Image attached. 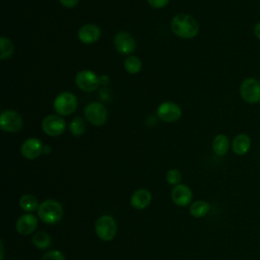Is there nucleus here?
Masks as SVG:
<instances>
[{
	"instance_id": "nucleus-1",
	"label": "nucleus",
	"mask_w": 260,
	"mask_h": 260,
	"mask_svg": "<svg viewBox=\"0 0 260 260\" xmlns=\"http://www.w3.org/2000/svg\"><path fill=\"white\" fill-rule=\"evenodd\" d=\"M172 31L181 39H193L199 32L198 22L187 13H179L172 19Z\"/></svg>"
},
{
	"instance_id": "nucleus-2",
	"label": "nucleus",
	"mask_w": 260,
	"mask_h": 260,
	"mask_svg": "<svg viewBox=\"0 0 260 260\" xmlns=\"http://www.w3.org/2000/svg\"><path fill=\"white\" fill-rule=\"evenodd\" d=\"M38 215L44 222L53 224L61 220L63 216V208L58 201L48 199L40 204Z\"/></svg>"
},
{
	"instance_id": "nucleus-3",
	"label": "nucleus",
	"mask_w": 260,
	"mask_h": 260,
	"mask_svg": "<svg viewBox=\"0 0 260 260\" xmlns=\"http://www.w3.org/2000/svg\"><path fill=\"white\" fill-rule=\"evenodd\" d=\"M53 107L59 116H69L77 108V99L72 92L63 91L55 98Z\"/></svg>"
},
{
	"instance_id": "nucleus-4",
	"label": "nucleus",
	"mask_w": 260,
	"mask_h": 260,
	"mask_svg": "<svg viewBox=\"0 0 260 260\" xmlns=\"http://www.w3.org/2000/svg\"><path fill=\"white\" fill-rule=\"evenodd\" d=\"M240 95L248 104L260 103V80L255 77L244 79L240 85Z\"/></svg>"
},
{
	"instance_id": "nucleus-5",
	"label": "nucleus",
	"mask_w": 260,
	"mask_h": 260,
	"mask_svg": "<svg viewBox=\"0 0 260 260\" xmlns=\"http://www.w3.org/2000/svg\"><path fill=\"white\" fill-rule=\"evenodd\" d=\"M94 230L101 240L111 241L116 236L117 224L111 215H103L95 221Z\"/></svg>"
},
{
	"instance_id": "nucleus-6",
	"label": "nucleus",
	"mask_w": 260,
	"mask_h": 260,
	"mask_svg": "<svg viewBox=\"0 0 260 260\" xmlns=\"http://www.w3.org/2000/svg\"><path fill=\"white\" fill-rule=\"evenodd\" d=\"M84 117L94 126H103L108 119V112L101 103L93 102L88 104L84 109Z\"/></svg>"
},
{
	"instance_id": "nucleus-7",
	"label": "nucleus",
	"mask_w": 260,
	"mask_h": 260,
	"mask_svg": "<svg viewBox=\"0 0 260 260\" xmlns=\"http://www.w3.org/2000/svg\"><path fill=\"white\" fill-rule=\"evenodd\" d=\"M22 117L13 110H4L0 115V128L5 132H17L22 128Z\"/></svg>"
},
{
	"instance_id": "nucleus-8",
	"label": "nucleus",
	"mask_w": 260,
	"mask_h": 260,
	"mask_svg": "<svg viewBox=\"0 0 260 260\" xmlns=\"http://www.w3.org/2000/svg\"><path fill=\"white\" fill-rule=\"evenodd\" d=\"M75 83L79 89L91 92L98 89L101 83V77L90 70H81L75 75Z\"/></svg>"
},
{
	"instance_id": "nucleus-9",
	"label": "nucleus",
	"mask_w": 260,
	"mask_h": 260,
	"mask_svg": "<svg viewBox=\"0 0 260 260\" xmlns=\"http://www.w3.org/2000/svg\"><path fill=\"white\" fill-rule=\"evenodd\" d=\"M43 131L49 136H60L66 129L65 120L59 115L46 116L42 122Z\"/></svg>"
},
{
	"instance_id": "nucleus-10",
	"label": "nucleus",
	"mask_w": 260,
	"mask_h": 260,
	"mask_svg": "<svg viewBox=\"0 0 260 260\" xmlns=\"http://www.w3.org/2000/svg\"><path fill=\"white\" fill-rule=\"evenodd\" d=\"M157 117L167 123L178 121L182 116V110L179 105L173 102H166L158 106L156 111Z\"/></svg>"
},
{
	"instance_id": "nucleus-11",
	"label": "nucleus",
	"mask_w": 260,
	"mask_h": 260,
	"mask_svg": "<svg viewBox=\"0 0 260 260\" xmlns=\"http://www.w3.org/2000/svg\"><path fill=\"white\" fill-rule=\"evenodd\" d=\"M114 47L122 55H130L136 48L134 38L127 31H120L114 38Z\"/></svg>"
},
{
	"instance_id": "nucleus-12",
	"label": "nucleus",
	"mask_w": 260,
	"mask_h": 260,
	"mask_svg": "<svg viewBox=\"0 0 260 260\" xmlns=\"http://www.w3.org/2000/svg\"><path fill=\"white\" fill-rule=\"evenodd\" d=\"M44 146L42 141L38 138H28L26 139L21 147L20 151L23 157L27 159H35L44 152Z\"/></svg>"
},
{
	"instance_id": "nucleus-13",
	"label": "nucleus",
	"mask_w": 260,
	"mask_h": 260,
	"mask_svg": "<svg viewBox=\"0 0 260 260\" xmlns=\"http://www.w3.org/2000/svg\"><path fill=\"white\" fill-rule=\"evenodd\" d=\"M101 37V29L98 25L93 23H86L82 25L77 32L78 40L85 45H90L95 43Z\"/></svg>"
},
{
	"instance_id": "nucleus-14",
	"label": "nucleus",
	"mask_w": 260,
	"mask_h": 260,
	"mask_svg": "<svg viewBox=\"0 0 260 260\" xmlns=\"http://www.w3.org/2000/svg\"><path fill=\"white\" fill-rule=\"evenodd\" d=\"M172 200L176 205L187 206L192 199V191L186 185L179 184L176 185L171 193Z\"/></svg>"
},
{
	"instance_id": "nucleus-15",
	"label": "nucleus",
	"mask_w": 260,
	"mask_h": 260,
	"mask_svg": "<svg viewBox=\"0 0 260 260\" xmlns=\"http://www.w3.org/2000/svg\"><path fill=\"white\" fill-rule=\"evenodd\" d=\"M38 226V219L31 213L22 214L16 221V231L22 235H30Z\"/></svg>"
},
{
	"instance_id": "nucleus-16",
	"label": "nucleus",
	"mask_w": 260,
	"mask_h": 260,
	"mask_svg": "<svg viewBox=\"0 0 260 260\" xmlns=\"http://www.w3.org/2000/svg\"><path fill=\"white\" fill-rule=\"evenodd\" d=\"M251 147V139L248 134L240 133L232 141V149L237 155L246 154Z\"/></svg>"
},
{
	"instance_id": "nucleus-17",
	"label": "nucleus",
	"mask_w": 260,
	"mask_h": 260,
	"mask_svg": "<svg viewBox=\"0 0 260 260\" xmlns=\"http://www.w3.org/2000/svg\"><path fill=\"white\" fill-rule=\"evenodd\" d=\"M151 201V194L146 189H138L131 196V205L136 209H144Z\"/></svg>"
},
{
	"instance_id": "nucleus-18",
	"label": "nucleus",
	"mask_w": 260,
	"mask_h": 260,
	"mask_svg": "<svg viewBox=\"0 0 260 260\" xmlns=\"http://www.w3.org/2000/svg\"><path fill=\"white\" fill-rule=\"evenodd\" d=\"M230 148V140L224 134H217L212 140V149L217 156L226 154Z\"/></svg>"
},
{
	"instance_id": "nucleus-19",
	"label": "nucleus",
	"mask_w": 260,
	"mask_h": 260,
	"mask_svg": "<svg viewBox=\"0 0 260 260\" xmlns=\"http://www.w3.org/2000/svg\"><path fill=\"white\" fill-rule=\"evenodd\" d=\"M19 205H20L22 210L27 211V212L35 211L40 206L39 202H38V199L31 194L22 195L21 198L19 199Z\"/></svg>"
},
{
	"instance_id": "nucleus-20",
	"label": "nucleus",
	"mask_w": 260,
	"mask_h": 260,
	"mask_svg": "<svg viewBox=\"0 0 260 260\" xmlns=\"http://www.w3.org/2000/svg\"><path fill=\"white\" fill-rule=\"evenodd\" d=\"M209 209H210V206L206 201L198 200V201H195L191 204L189 210H190V213H191L192 216L202 217V216H204L208 213Z\"/></svg>"
},
{
	"instance_id": "nucleus-21",
	"label": "nucleus",
	"mask_w": 260,
	"mask_h": 260,
	"mask_svg": "<svg viewBox=\"0 0 260 260\" xmlns=\"http://www.w3.org/2000/svg\"><path fill=\"white\" fill-rule=\"evenodd\" d=\"M14 52L13 43L6 37L2 36L0 38V59L5 60L12 56Z\"/></svg>"
},
{
	"instance_id": "nucleus-22",
	"label": "nucleus",
	"mask_w": 260,
	"mask_h": 260,
	"mask_svg": "<svg viewBox=\"0 0 260 260\" xmlns=\"http://www.w3.org/2000/svg\"><path fill=\"white\" fill-rule=\"evenodd\" d=\"M141 60L136 56H128L124 62L125 70L130 74H136L141 70Z\"/></svg>"
},
{
	"instance_id": "nucleus-23",
	"label": "nucleus",
	"mask_w": 260,
	"mask_h": 260,
	"mask_svg": "<svg viewBox=\"0 0 260 260\" xmlns=\"http://www.w3.org/2000/svg\"><path fill=\"white\" fill-rule=\"evenodd\" d=\"M32 244L39 249H47L51 245V238L46 232H38L32 236Z\"/></svg>"
},
{
	"instance_id": "nucleus-24",
	"label": "nucleus",
	"mask_w": 260,
	"mask_h": 260,
	"mask_svg": "<svg viewBox=\"0 0 260 260\" xmlns=\"http://www.w3.org/2000/svg\"><path fill=\"white\" fill-rule=\"evenodd\" d=\"M69 129H70V132L72 133V135L81 136L85 132V123L80 117H76L71 121Z\"/></svg>"
},
{
	"instance_id": "nucleus-25",
	"label": "nucleus",
	"mask_w": 260,
	"mask_h": 260,
	"mask_svg": "<svg viewBox=\"0 0 260 260\" xmlns=\"http://www.w3.org/2000/svg\"><path fill=\"white\" fill-rule=\"evenodd\" d=\"M167 181L171 185H179L181 182V173L177 169H171L167 173Z\"/></svg>"
},
{
	"instance_id": "nucleus-26",
	"label": "nucleus",
	"mask_w": 260,
	"mask_h": 260,
	"mask_svg": "<svg viewBox=\"0 0 260 260\" xmlns=\"http://www.w3.org/2000/svg\"><path fill=\"white\" fill-rule=\"evenodd\" d=\"M42 260H66L65 259V256L58 250H52V251H49L47 252Z\"/></svg>"
},
{
	"instance_id": "nucleus-27",
	"label": "nucleus",
	"mask_w": 260,
	"mask_h": 260,
	"mask_svg": "<svg viewBox=\"0 0 260 260\" xmlns=\"http://www.w3.org/2000/svg\"><path fill=\"white\" fill-rule=\"evenodd\" d=\"M147 2L152 8L159 9L166 7L169 4L170 0H147Z\"/></svg>"
},
{
	"instance_id": "nucleus-28",
	"label": "nucleus",
	"mask_w": 260,
	"mask_h": 260,
	"mask_svg": "<svg viewBox=\"0 0 260 260\" xmlns=\"http://www.w3.org/2000/svg\"><path fill=\"white\" fill-rule=\"evenodd\" d=\"M79 0H59V2L66 8H73L78 4Z\"/></svg>"
},
{
	"instance_id": "nucleus-29",
	"label": "nucleus",
	"mask_w": 260,
	"mask_h": 260,
	"mask_svg": "<svg viewBox=\"0 0 260 260\" xmlns=\"http://www.w3.org/2000/svg\"><path fill=\"white\" fill-rule=\"evenodd\" d=\"M253 32H254L255 37H256L258 40H260V21H258V22L254 25Z\"/></svg>"
},
{
	"instance_id": "nucleus-30",
	"label": "nucleus",
	"mask_w": 260,
	"mask_h": 260,
	"mask_svg": "<svg viewBox=\"0 0 260 260\" xmlns=\"http://www.w3.org/2000/svg\"><path fill=\"white\" fill-rule=\"evenodd\" d=\"M50 147H48V146H44V152L45 153H49L50 152Z\"/></svg>"
}]
</instances>
